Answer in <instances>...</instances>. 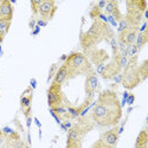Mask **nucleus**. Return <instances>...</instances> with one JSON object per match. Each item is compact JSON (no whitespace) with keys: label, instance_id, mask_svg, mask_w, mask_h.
Here are the masks:
<instances>
[{"label":"nucleus","instance_id":"obj_1","mask_svg":"<svg viewBox=\"0 0 148 148\" xmlns=\"http://www.w3.org/2000/svg\"><path fill=\"white\" fill-rule=\"evenodd\" d=\"M100 127H115L122 119V107L117 92L107 89L100 92L89 116Z\"/></svg>","mask_w":148,"mask_h":148},{"label":"nucleus","instance_id":"obj_41","mask_svg":"<svg viewBox=\"0 0 148 148\" xmlns=\"http://www.w3.org/2000/svg\"><path fill=\"white\" fill-rule=\"evenodd\" d=\"M30 84H31V88L34 90V89H36V87H37V81H36V78H31Z\"/></svg>","mask_w":148,"mask_h":148},{"label":"nucleus","instance_id":"obj_22","mask_svg":"<svg viewBox=\"0 0 148 148\" xmlns=\"http://www.w3.org/2000/svg\"><path fill=\"white\" fill-rule=\"evenodd\" d=\"M79 117V109L78 107L68 106V120H75Z\"/></svg>","mask_w":148,"mask_h":148},{"label":"nucleus","instance_id":"obj_4","mask_svg":"<svg viewBox=\"0 0 148 148\" xmlns=\"http://www.w3.org/2000/svg\"><path fill=\"white\" fill-rule=\"evenodd\" d=\"M46 95H47V104L50 108H56L59 106H70L60 85L51 83V85L47 89Z\"/></svg>","mask_w":148,"mask_h":148},{"label":"nucleus","instance_id":"obj_23","mask_svg":"<svg viewBox=\"0 0 148 148\" xmlns=\"http://www.w3.org/2000/svg\"><path fill=\"white\" fill-rule=\"evenodd\" d=\"M10 26H11V21H8V20L0 21V36L5 38V36L7 34L8 30H10Z\"/></svg>","mask_w":148,"mask_h":148},{"label":"nucleus","instance_id":"obj_42","mask_svg":"<svg viewBox=\"0 0 148 148\" xmlns=\"http://www.w3.org/2000/svg\"><path fill=\"white\" fill-rule=\"evenodd\" d=\"M33 121H34V123H36V126L40 129V128H42V123H40V121L37 119V117H33Z\"/></svg>","mask_w":148,"mask_h":148},{"label":"nucleus","instance_id":"obj_12","mask_svg":"<svg viewBox=\"0 0 148 148\" xmlns=\"http://www.w3.org/2000/svg\"><path fill=\"white\" fill-rule=\"evenodd\" d=\"M75 126L79 132H82L84 135H87L89 132H91L94 129V126H95V123L91 121V119L89 116H81L77 119Z\"/></svg>","mask_w":148,"mask_h":148},{"label":"nucleus","instance_id":"obj_11","mask_svg":"<svg viewBox=\"0 0 148 148\" xmlns=\"http://www.w3.org/2000/svg\"><path fill=\"white\" fill-rule=\"evenodd\" d=\"M138 32H139V27H128L126 31H123L122 33H119L117 39L123 42L126 45H132V44L135 43Z\"/></svg>","mask_w":148,"mask_h":148},{"label":"nucleus","instance_id":"obj_6","mask_svg":"<svg viewBox=\"0 0 148 148\" xmlns=\"http://www.w3.org/2000/svg\"><path fill=\"white\" fill-rule=\"evenodd\" d=\"M100 90V81H98L97 73L91 70L85 75V83H84V91L85 96H94L96 91Z\"/></svg>","mask_w":148,"mask_h":148},{"label":"nucleus","instance_id":"obj_8","mask_svg":"<svg viewBox=\"0 0 148 148\" xmlns=\"http://www.w3.org/2000/svg\"><path fill=\"white\" fill-rule=\"evenodd\" d=\"M117 55L119 53L114 55L113 58H112V60H110L109 63L106 64L104 71H103V73L101 75L102 78H104V79H113L117 75V73L122 72V69H121V66L119 64V60H117Z\"/></svg>","mask_w":148,"mask_h":148},{"label":"nucleus","instance_id":"obj_19","mask_svg":"<svg viewBox=\"0 0 148 148\" xmlns=\"http://www.w3.org/2000/svg\"><path fill=\"white\" fill-rule=\"evenodd\" d=\"M138 73H139L141 82L147 78V76H148V59H145L140 65H138Z\"/></svg>","mask_w":148,"mask_h":148},{"label":"nucleus","instance_id":"obj_3","mask_svg":"<svg viewBox=\"0 0 148 148\" xmlns=\"http://www.w3.org/2000/svg\"><path fill=\"white\" fill-rule=\"evenodd\" d=\"M138 56L129 58L127 66L122 70V85L123 88L127 90H132L136 88L138 85L141 83V79L138 73Z\"/></svg>","mask_w":148,"mask_h":148},{"label":"nucleus","instance_id":"obj_26","mask_svg":"<svg viewBox=\"0 0 148 148\" xmlns=\"http://www.w3.org/2000/svg\"><path fill=\"white\" fill-rule=\"evenodd\" d=\"M43 0H31V8H32V13L36 16L38 14V7L40 6Z\"/></svg>","mask_w":148,"mask_h":148},{"label":"nucleus","instance_id":"obj_29","mask_svg":"<svg viewBox=\"0 0 148 148\" xmlns=\"http://www.w3.org/2000/svg\"><path fill=\"white\" fill-rule=\"evenodd\" d=\"M91 148H116V147H110V146H107V145H104L103 142H101L100 140H97L94 145H92V147Z\"/></svg>","mask_w":148,"mask_h":148},{"label":"nucleus","instance_id":"obj_45","mask_svg":"<svg viewBox=\"0 0 148 148\" xmlns=\"http://www.w3.org/2000/svg\"><path fill=\"white\" fill-rule=\"evenodd\" d=\"M1 55H3V49H1V46H0V57H1Z\"/></svg>","mask_w":148,"mask_h":148},{"label":"nucleus","instance_id":"obj_44","mask_svg":"<svg viewBox=\"0 0 148 148\" xmlns=\"http://www.w3.org/2000/svg\"><path fill=\"white\" fill-rule=\"evenodd\" d=\"M66 58H68V55H63L60 57V60H63V62H65L66 60Z\"/></svg>","mask_w":148,"mask_h":148},{"label":"nucleus","instance_id":"obj_20","mask_svg":"<svg viewBox=\"0 0 148 148\" xmlns=\"http://www.w3.org/2000/svg\"><path fill=\"white\" fill-rule=\"evenodd\" d=\"M148 42V32H143V33H139L138 32V36H136V39H135V45H136L140 50H141V47L146 45V43Z\"/></svg>","mask_w":148,"mask_h":148},{"label":"nucleus","instance_id":"obj_24","mask_svg":"<svg viewBox=\"0 0 148 148\" xmlns=\"http://www.w3.org/2000/svg\"><path fill=\"white\" fill-rule=\"evenodd\" d=\"M128 27H130L129 24L127 23V20L125 19V17H123V18L117 23V32H119V33H122L123 31H126Z\"/></svg>","mask_w":148,"mask_h":148},{"label":"nucleus","instance_id":"obj_13","mask_svg":"<svg viewBox=\"0 0 148 148\" xmlns=\"http://www.w3.org/2000/svg\"><path fill=\"white\" fill-rule=\"evenodd\" d=\"M104 12H106L107 16H112L117 23L123 18V16L121 14L120 7H119V1H116V0L107 1V5L104 7Z\"/></svg>","mask_w":148,"mask_h":148},{"label":"nucleus","instance_id":"obj_34","mask_svg":"<svg viewBox=\"0 0 148 148\" xmlns=\"http://www.w3.org/2000/svg\"><path fill=\"white\" fill-rule=\"evenodd\" d=\"M113 81L116 83V84H121L122 83V72H120V73H117V75L113 78Z\"/></svg>","mask_w":148,"mask_h":148},{"label":"nucleus","instance_id":"obj_36","mask_svg":"<svg viewBox=\"0 0 148 148\" xmlns=\"http://www.w3.org/2000/svg\"><path fill=\"white\" fill-rule=\"evenodd\" d=\"M37 25H38L39 27H44V26L47 25V21H45L43 19H38V20H37Z\"/></svg>","mask_w":148,"mask_h":148},{"label":"nucleus","instance_id":"obj_15","mask_svg":"<svg viewBox=\"0 0 148 148\" xmlns=\"http://www.w3.org/2000/svg\"><path fill=\"white\" fill-rule=\"evenodd\" d=\"M68 79H69L68 69H66V66L63 63V65H60L58 68V70H57V72H56V75H55V77H53L51 83H55V84L60 85V87H62V85H63Z\"/></svg>","mask_w":148,"mask_h":148},{"label":"nucleus","instance_id":"obj_38","mask_svg":"<svg viewBox=\"0 0 148 148\" xmlns=\"http://www.w3.org/2000/svg\"><path fill=\"white\" fill-rule=\"evenodd\" d=\"M106 5H107V1H104V0H102V1H98V3L96 4V6L100 8V10H103V8L106 7Z\"/></svg>","mask_w":148,"mask_h":148},{"label":"nucleus","instance_id":"obj_33","mask_svg":"<svg viewBox=\"0 0 148 148\" xmlns=\"http://www.w3.org/2000/svg\"><path fill=\"white\" fill-rule=\"evenodd\" d=\"M134 101H135V96H134L133 94H129L128 97H127V100H126V103H127L128 106H132V104L134 103Z\"/></svg>","mask_w":148,"mask_h":148},{"label":"nucleus","instance_id":"obj_5","mask_svg":"<svg viewBox=\"0 0 148 148\" xmlns=\"http://www.w3.org/2000/svg\"><path fill=\"white\" fill-rule=\"evenodd\" d=\"M57 11V5L55 0H43L40 6L38 7V14L40 19L45 21H50Z\"/></svg>","mask_w":148,"mask_h":148},{"label":"nucleus","instance_id":"obj_18","mask_svg":"<svg viewBox=\"0 0 148 148\" xmlns=\"http://www.w3.org/2000/svg\"><path fill=\"white\" fill-rule=\"evenodd\" d=\"M126 6H127V8L145 12L147 10V1H145V0H132V1L126 3Z\"/></svg>","mask_w":148,"mask_h":148},{"label":"nucleus","instance_id":"obj_9","mask_svg":"<svg viewBox=\"0 0 148 148\" xmlns=\"http://www.w3.org/2000/svg\"><path fill=\"white\" fill-rule=\"evenodd\" d=\"M119 138H120L119 127L115 126V127H113V128H110L109 130L104 132L98 140H100L101 142H103L104 145H107V146L116 147V145H117V142H119Z\"/></svg>","mask_w":148,"mask_h":148},{"label":"nucleus","instance_id":"obj_17","mask_svg":"<svg viewBox=\"0 0 148 148\" xmlns=\"http://www.w3.org/2000/svg\"><path fill=\"white\" fill-rule=\"evenodd\" d=\"M135 148H148V132L146 128L139 133L136 138V143H135Z\"/></svg>","mask_w":148,"mask_h":148},{"label":"nucleus","instance_id":"obj_40","mask_svg":"<svg viewBox=\"0 0 148 148\" xmlns=\"http://www.w3.org/2000/svg\"><path fill=\"white\" fill-rule=\"evenodd\" d=\"M36 25H37V20H34V19H31L30 20V23H29V26H30V29H34L36 27Z\"/></svg>","mask_w":148,"mask_h":148},{"label":"nucleus","instance_id":"obj_7","mask_svg":"<svg viewBox=\"0 0 148 148\" xmlns=\"http://www.w3.org/2000/svg\"><path fill=\"white\" fill-rule=\"evenodd\" d=\"M85 56H87V58L89 59V62L91 64H94L95 66L100 65V64H103L106 63V62L109 59V55L106 50H103V49H92V50H89L87 52H83Z\"/></svg>","mask_w":148,"mask_h":148},{"label":"nucleus","instance_id":"obj_30","mask_svg":"<svg viewBox=\"0 0 148 148\" xmlns=\"http://www.w3.org/2000/svg\"><path fill=\"white\" fill-rule=\"evenodd\" d=\"M5 143H6V136L3 133V130H0V148H4Z\"/></svg>","mask_w":148,"mask_h":148},{"label":"nucleus","instance_id":"obj_27","mask_svg":"<svg viewBox=\"0 0 148 148\" xmlns=\"http://www.w3.org/2000/svg\"><path fill=\"white\" fill-rule=\"evenodd\" d=\"M58 65L57 64H52L51 65V68H50V70H49V76H47V82H50L51 79H53V77H55V75H56V72H57V70H58Z\"/></svg>","mask_w":148,"mask_h":148},{"label":"nucleus","instance_id":"obj_35","mask_svg":"<svg viewBox=\"0 0 148 148\" xmlns=\"http://www.w3.org/2000/svg\"><path fill=\"white\" fill-rule=\"evenodd\" d=\"M147 31V21H143L141 26H139V33H143Z\"/></svg>","mask_w":148,"mask_h":148},{"label":"nucleus","instance_id":"obj_16","mask_svg":"<svg viewBox=\"0 0 148 148\" xmlns=\"http://www.w3.org/2000/svg\"><path fill=\"white\" fill-rule=\"evenodd\" d=\"M84 136H85V135L82 132H79L75 126L72 125V127L68 130V139L66 140L75 141V142H82L83 139H84Z\"/></svg>","mask_w":148,"mask_h":148},{"label":"nucleus","instance_id":"obj_28","mask_svg":"<svg viewBox=\"0 0 148 148\" xmlns=\"http://www.w3.org/2000/svg\"><path fill=\"white\" fill-rule=\"evenodd\" d=\"M65 148H82V142H75V141H69L66 140Z\"/></svg>","mask_w":148,"mask_h":148},{"label":"nucleus","instance_id":"obj_21","mask_svg":"<svg viewBox=\"0 0 148 148\" xmlns=\"http://www.w3.org/2000/svg\"><path fill=\"white\" fill-rule=\"evenodd\" d=\"M140 52V49L135 45V44H132V45H127V50H126V56L128 58H133V57H136Z\"/></svg>","mask_w":148,"mask_h":148},{"label":"nucleus","instance_id":"obj_10","mask_svg":"<svg viewBox=\"0 0 148 148\" xmlns=\"http://www.w3.org/2000/svg\"><path fill=\"white\" fill-rule=\"evenodd\" d=\"M32 97H33V89L29 87L25 91L23 92L20 97V107H21V112L25 115V117L31 116V102H32Z\"/></svg>","mask_w":148,"mask_h":148},{"label":"nucleus","instance_id":"obj_31","mask_svg":"<svg viewBox=\"0 0 148 148\" xmlns=\"http://www.w3.org/2000/svg\"><path fill=\"white\" fill-rule=\"evenodd\" d=\"M49 112H50L51 116H52V117L55 119V121H56V122L58 123V125H60V123H62V120L59 119V116H58V115H57V114H56V113L53 112V110H52V109H50V108H49Z\"/></svg>","mask_w":148,"mask_h":148},{"label":"nucleus","instance_id":"obj_2","mask_svg":"<svg viewBox=\"0 0 148 148\" xmlns=\"http://www.w3.org/2000/svg\"><path fill=\"white\" fill-rule=\"evenodd\" d=\"M64 65L68 69L69 78H75L79 75H87L88 72L92 70L91 63L83 52H71L68 55L66 60L64 62Z\"/></svg>","mask_w":148,"mask_h":148},{"label":"nucleus","instance_id":"obj_39","mask_svg":"<svg viewBox=\"0 0 148 148\" xmlns=\"http://www.w3.org/2000/svg\"><path fill=\"white\" fill-rule=\"evenodd\" d=\"M40 29H42V27H39L38 25H36V27L32 30V36H37V34H38V33L40 32Z\"/></svg>","mask_w":148,"mask_h":148},{"label":"nucleus","instance_id":"obj_37","mask_svg":"<svg viewBox=\"0 0 148 148\" xmlns=\"http://www.w3.org/2000/svg\"><path fill=\"white\" fill-rule=\"evenodd\" d=\"M1 130H3V133H4L5 135H8V134H12V133H13V132H14L13 129H11L10 127H4V128H3Z\"/></svg>","mask_w":148,"mask_h":148},{"label":"nucleus","instance_id":"obj_25","mask_svg":"<svg viewBox=\"0 0 148 148\" xmlns=\"http://www.w3.org/2000/svg\"><path fill=\"white\" fill-rule=\"evenodd\" d=\"M101 13H102V10H100V8H98V7L95 5V6L91 8V11H90L89 16H90V18H91V19H94V20H97Z\"/></svg>","mask_w":148,"mask_h":148},{"label":"nucleus","instance_id":"obj_14","mask_svg":"<svg viewBox=\"0 0 148 148\" xmlns=\"http://www.w3.org/2000/svg\"><path fill=\"white\" fill-rule=\"evenodd\" d=\"M13 18V6L8 0H3L0 1V21L8 20L12 21Z\"/></svg>","mask_w":148,"mask_h":148},{"label":"nucleus","instance_id":"obj_32","mask_svg":"<svg viewBox=\"0 0 148 148\" xmlns=\"http://www.w3.org/2000/svg\"><path fill=\"white\" fill-rule=\"evenodd\" d=\"M104 68H106V63L97 65V66H96V71H95V72L97 73V75H102L103 71H104Z\"/></svg>","mask_w":148,"mask_h":148},{"label":"nucleus","instance_id":"obj_43","mask_svg":"<svg viewBox=\"0 0 148 148\" xmlns=\"http://www.w3.org/2000/svg\"><path fill=\"white\" fill-rule=\"evenodd\" d=\"M31 123H32V117L31 116H29V117H26V127L30 129V127H31Z\"/></svg>","mask_w":148,"mask_h":148}]
</instances>
